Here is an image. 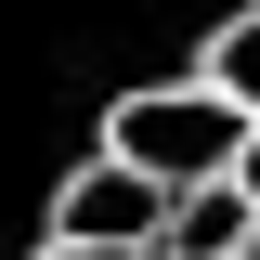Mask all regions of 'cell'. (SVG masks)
Here are the masks:
<instances>
[{
  "mask_svg": "<svg viewBox=\"0 0 260 260\" xmlns=\"http://www.w3.org/2000/svg\"><path fill=\"white\" fill-rule=\"evenodd\" d=\"M104 143L143 156L156 182H221V169L247 156V104H234L221 78H156V91H117L104 104Z\"/></svg>",
  "mask_w": 260,
  "mask_h": 260,
  "instance_id": "6da1fadb",
  "label": "cell"
},
{
  "mask_svg": "<svg viewBox=\"0 0 260 260\" xmlns=\"http://www.w3.org/2000/svg\"><path fill=\"white\" fill-rule=\"evenodd\" d=\"M169 195H182V182H156L143 156L91 143V156L52 182V234H117V247H156V234H169Z\"/></svg>",
  "mask_w": 260,
  "mask_h": 260,
  "instance_id": "7a4b0ae2",
  "label": "cell"
},
{
  "mask_svg": "<svg viewBox=\"0 0 260 260\" xmlns=\"http://www.w3.org/2000/svg\"><path fill=\"white\" fill-rule=\"evenodd\" d=\"M247 234H260V195L221 169V182H182V195H169V234H156V260H234Z\"/></svg>",
  "mask_w": 260,
  "mask_h": 260,
  "instance_id": "3957f363",
  "label": "cell"
},
{
  "mask_svg": "<svg viewBox=\"0 0 260 260\" xmlns=\"http://www.w3.org/2000/svg\"><path fill=\"white\" fill-rule=\"evenodd\" d=\"M195 78H221V91L260 117V0H247V13H221V26L195 39Z\"/></svg>",
  "mask_w": 260,
  "mask_h": 260,
  "instance_id": "277c9868",
  "label": "cell"
},
{
  "mask_svg": "<svg viewBox=\"0 0 260 260\" xmlns=\"http://www.w3.org/2000/svg\"><path fill=\"white\" fill-rule=\"evenodd\" d=\"M39 260H156V247H117V234H39Z\"/></svg>",
  "mask_w": 260,
  "mask_h": 260,
  "instance_id": "5b68a950",
  "label": "cell"
},
{
  "mask_svg": "<svg viewBox=\"0 0 260 260\" xmlns=\"http://www.w3.org/2000/svg\"><path fill=\"white\" fill-rule=\"evenodd\" d=\"M234 182H247V195H260V117H247V156H234Z\"/></svg>",
  "mask_w": 260,
  "mask_h": 260,
  "instance_id": "8992f818",
  "label": "cell"
},
{
  "mask_svg": "<svg viewBox=\"0 0 260 260\" xmlns=\"http://www.w3.org/2000/svg\"><path fill=\"white\" fill-rule=\"evenodd\" d=\"M234 260H260V234H247V247H234Z\"/></svg>",
  "mask_w": 260,
  "mask_h": 260,
  "instance_id": "52a82bcc",
  "label": "cell"
}]
</instances>
